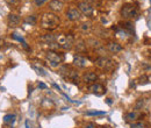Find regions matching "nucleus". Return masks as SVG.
Here are the masks:
<instances>
[{"instance_id": "1", "label": "nucleus", "mask_w": 151, "mask_h": 128, "mask_svg": "<svg viewBox=\"0 0 151 128\" xmlns=\"http://www.w3.org/2000/svg\"><path fill=\"white\" fill-rule=\"evenodd\" d=\"M41 25L44 29L54 30L59 25V17L54 13H44L41 17Z\"/></svg>"}, {"instance_id": "2", "label": "nucleus", "mask_w": 151, "mask_h": 128, "mask_svg": "<svg viewBox=\"0 0 151 128\" xmlns=\"http://www.w3.org/2000/svg\"><path fill=\"white\" fill-rule=\"evenodd\" d=\"M46 60L49 61V64H50L52 68H57L64 61V56L58 54V52L55 50H49L46 52Z\"/></svg>"}, {"instance_id": "3", "label": "nucleus", "mask_w": 151, "mask_h": 128, "mask_svg": "<svg viewBox=\"0 0 151 128\" xmlns=\"http://www.w3.org/2000/svg\"><path fill=\"white\" fill-rule=\"evenodd\" d=\"M56 42L59 48L63 49H70L73 44V37L71 35H64L59 34L56 36Z\"/></svg>"}, {"instance_id": "4", "label": "nucleus", "mask_w": 151, "mask_h": 128, "mask_svg": "<svg viewBox=\"0 0 151 128\" xmlns=\"http://www.w3.org/2000/svg\"><path fill=\"white\" fill-rule=\"evenodd\" d=\"M121 15L126 19H130L137 15V7H135L133 4H126L121 8Z\"/></svg>"}, {"instance_id": "5", "label": "nucleus", "mask_w": 151, "mask_h": 128, "mask_svg": "<svg viewBox=\"0 0 151 128\" xmlns=\"http://www.w3.org/2000/svg\"><path fill=\"white\" fill-rule=\"evenodd\" d=\"M94 63L97 66H99L100 69H103V70H109V69H112V66H113V61L107 57H99L95 60Z\"/></svg>"}, {"instance_id": "6", "label": "nucleus", "mask_w": 151, "mask_h": 128, "mask_svg": "<svg viewBox=\"0 0 151 128\" xmlns=\"http://www.w3.org/2000/svg\"><path fill=\"white\" fill-rule=\"evenodd\" d=\"M78 10L80 11V13H83L86 16H91L93 14V7L89 2L87 1H81L78 4Z\"/></svg>"}, {"instance_id": "7", "label": "nucleus", "mask_w": 151, "mask_h": 128, "mask_svg": "<svg viewBox=\"0 0 151 128\" xmlns=\"http://www.w3.org/2000/svg\"><path fill=\"white\" fill-rule=\"evenodd\" d=\"M88 91L92 92V93H94V94H97V95H101V94H103V93L106 92V89H105L101 84L94 83V84H92V85L88 87Z\"/></svg>"}, {"instance_id": "8", "label": "nucleus", "mask_w": 151, "mask_h": 128, "mask_svg": "<svg viewBox=\"0 0 151 128\" xmlns=\"http://www.w3.org/2000/svg\"><path fill=\"white\" fill-rule=\"evenodd\" d=\"M66 16H68L69 20L71 21H76V20H79L80 16H81V13L78 8H70L66 13Z\"/></svg>"}, {"instance_id": "9", "label": "nucleus", "mask_w": 151, "mask_h": 128, "mask_svg": "<svg viewBox=\"0 0 151 128\" xmlns=\"http://www.w3.org/2000/svg\"><path fill=\"white\" fill-rule=\"evenodd\" d=\"M107 48H108V50L110 52H113V54H117V52H120L122 50L121 44H119L117 42H114V41H110V42H108Z\"/></svg>"}, {"instance_id": "10", "label": "nucleus", "mask_w": 151, "mask_h": 128, "mask_svg": "<svg viewBox=\"0 0 151 128\" xmlns=\"http://www.w3.org/2000/svg\"><path fill=\"white\" fill-rule=\"evenodd\" d=\"M73 64L76 66H78V68H85L87 64V60L85 57L77 55V56L73 57Z\"/></svg>"}, {"instance_id": "11", "label": "nucleus", "mask_w": 151, "mask_h": 128, "mask_svg": "<svg viewBox=\"0 0 151 128\" xmlns=\"http://www.w3.org/2000/svg\"><path fill=\"white\" fill-rule=\"evenodd\" d=\"M64 7V4L60 0H51L49 2V8L51 11H62Z\"/></svg>"}, {"instance_id": "12", "label": "nucleus", "mask_w": 151, "mask_h": 128, "mask_svg": "<svg viewBox=\"0 0 151 128\" xmlns=\"http://www.w3.org/2000/svg\"><path fill=\"white\" fill-rule=\"evenodd\" d=\"M97 79H98V76L93 71H88L84 75V80H85L86 83H93V81H95Z\"/></svg>"}, {"instance_id": "13", "label": "nucleus", "mask_w": 151, "mask_h": 128, "mask_svg": "<svg viewBox=\"0 0 151 128\" xmlns=\"http://www.w3.org/2000/svg\"><path fill=\"white\" fill-rule=\"evenodd\" d=\"M41 41L48 43V44H51V43H54L55 41H56V36L52 35V34H45V35H43V36L41 37Z\"/></svg>"}, {"instance_id": "14", "label": "nucleus", "mask_w": 151, "mask_h": 128, "mask_svg": "<svg viewBox=\"0 0 151 128\" xmlns=\"http://www.w3.org/2000/svg\"><path fill=\"white\" fill-rule=\"evenodd\" d=\"M138 116L139 114L136 111H134V112H130V113H128V114H126V121H136L138 119Z\"/></svg>"}, {"instance_id": "15", "label": "nucleus", "mask_w": 151, "mask_h": 128, "mask_svg": "<svg viewBox=\"0 0 151 128\" xmlns=\"http://www.w3.org/2000/svg\"><path fill=\"white\" fill-rule=\"evenodd\" d=\"M19 22H20V17L17 15H15V14H10L8 15V23L11 26H15Z\"/></svg>"}, {"instance_id": "16", "label": "nucleus", "mask_w": 151, "mask_h": 128, "mask_svg": "<svg viewBox=\"0 0 151 128\" xmlns=\"http://www.w3.org/2000/svg\"><path fill=\"white\" fill-rule=\"evenodd\" d=\"M4 121L6 124H14V121H15V114H7L4 116Z\"/></svg>"}, {"instance_id": "17", "label": "nucleus", "mask_w": 151, "mask_h": 128, "mask_svg": "<svg viewBox=\"0 0 151 128\" xmlns=\"http://www.w3.org/2000/svg\"><path fill=\"white\" fill-rule=\"evenodd\" d=\"M12 37H13V39H14V40H17V41H20V42H21V43H22V44H23V47H25V48H26V49H28V45H27V42H26V41H25V40H23V39H22V37L17 36V35H16V34H12Z\"/></svg>"}, {"instance_id": "18", "label": "nucleus", "mask_w": 151, "mask_h": 128, "mask_svg": "<svg viewBox=\"0 0 151 128\" xmlns=\"http://www.w3.org/2000/svg\"><path fill=\"white\" fill-rule=\"evenodd\" d=\"M106 113L102 111H88L86 112V115H105Z\"/></svg>"}, {"instance_id": "19", "label": "nucleus", "mask_w": 151, "mask_h": 128, "mask_svg": "<svg viewBox=\"0 0 151 128\" xmlns=\"http://www.w3.org/2000/svg\"><path fill=\"white\" fill-rule=\"evenodd\" d=\"M138 83L142 84V85H144V84H148V83H149V77H148V76H145V75L141 76V77L138 78Z\"/></svg>"}, {"instance_id": "20", "label": "nucleus", "mask_w": 151, "mask_h": 128, "mask_svg": "<svg viewBox=\"0 0 151 128\" xmlns=\"http://www.w3.org/2000/svg\"><path fill=\"white\" fill-rule=\"evenodd\" d=\"M25 22L26 23H30V25H35L36 23V17L34 15H30V16H27L25 19Z\"/></svg>"}, {"instance_id": "21", "label": "nucleus", "mask_w": 151, "mask_h": 128, "mask_svg": "<svg viewBox=\"0 0 151 128\" xmlns=\"http://www.w3.org/2000/svg\"><path fill=\"white\" fill-rule=\"evenodd\" d=\"M144 103H145V100H144V99H138V100H137V103H136L135 109H139V108H142V107L144 106Z\"/></svg>"}, {"instance_id": "22", "label": "nucleus", "mask_w": 151, "mask_h": 128, "mask_svg": "<svg viewBox=\"0 0 151 128\" xmlns=\"http://www.w3.org/2000/svg\"><path fill=\"white\" fill-rule=\"evenodd\" d=\"M33 69H35L37 71V74L39 75H42V76H45V71L43 70L42 68H37V66H35V65H33Z\"/></svg>"}, {"instance_id": "23", "label": "nucleus", "mask_w": 151, "mask_h": 128, "mask_svg": "<svg viewBox=\"0 0 151 128\" xmlns=\"http://www.w3.org/2000/svg\"><path fill=\"white\" fill-rule=\"evenodd\" d=\"M144 125L142 122H134L131 124V128H143Z\"/></svg>"}, {"instance_id": "24", "label": "nucleus", "mask_w": 151, "mask_h": 128, "mask_svg": "<svg viewBox=\"0 0 151 128\" xmlns=\"http://www.w3.org/2000/svg\"><path fill=\"white\" fill-rule=\"evenodd\" d=\"M5 1L11 6H15V5L19 4V0H5Z\"/></svg>"}, {"instance_id": "25", "label": "nucleus", "mask_w": 151, "mask_h": 128, "mask_svg": "<svg viewBox=\"0 0 151 128\" xmlns=\"http://www.w3.org/2000/svg\"><path fill=\"white\" fill-rule=\"evenodd\" d=\"M45 1H48V0H35V5L36 6H41V5H43Z\"/></svg>"}, {"instance_id": "26", "label": "nucleus", "mask_w": 151, "mask_h": 128, "mask_svg": "<svg viewBox=\"0 0 151 128\" xmlns=\"http://www.w3.org/2000/svg\"><path fill=\"white\" fill-rule=\"evenodd\" d=\"M85 128H95V125L93 122H88V124L85 125Z\"/></svg>"}, {"instance_id": "27", "label": "nucleus", "mask_w": 151, "mask_h": 128, "mask_svg": "<svg viewBox=\"0 0 151 128\" xmlns=\"http://www.w3.org/2000/svg\"><path fill=\"white\" fill-rule=\"evenodd\" d=\"M39 87H40V89H46V85H45L44 83H40L39 84Z\"/></svg>"}, {"instance_id": "28", "label": "nucleus", "mask_w": 151, "mask_h": 128, "mask_svg": "<svg viewBox=\"0 0 151 128\" xmlns=\"http://www.w3.org/2000/svg\"><path fill=\"white\" fill-rule=\"evenodd\" d=\"M106 103L108 104V105H112V99H109V98H108V99H106Z\"/></svg>"}, {"instance_id": "29", "label": "nucleus", "mask_w": 151, "mask_h": 128, "mask_svg": "<svg viewBox=\"0 0 151 128\" xmlns=\"http://www.w3.org/2000/svg\"><path fill=\"white\" fill-rule=\"evenodd\" d=\"M89 27H88V25H86V23H84L83 25V29H88Z\"/></svg>"}, {"instance_id": "30", "label": "nucleus", "mask_w": 151, "mask_h": 128, "mask_svg": "<svg viewBox=\"0 0 151 128\" xmlns=\"http://www.w3.org/2000/svg\"><path fill=\"white\" fill-rule=\"evenodd\" d=\"M26 128H29V124H28V121H26Z\"/></svg>"}, {"instance_id": "31", "label": "nucleus", "mask_w": 151, "mask_h": 128, "mask_svg": "<svg viewBox=\"0 0 151 128\" xmlns=\"http://www.w3.org/2000/svg\"><path fill=\"white\" fill-rule=\"evenodd\" d=\"M86 1H87V2H88V1H94V0H86Z\"/></svg>"}, {"instance_id": "32", "label": "nucleus", "mask_w": 151, "mask_h": 128, "mask_svg": "<svg viewBox=\"0 0 151 128\" xmlns=\"http://www.w3.org/2000/svg\"><path fill=\"white\" fill-rule=\"evenodd\" d=\"M150 4H151V0H150Z\"/></svg>"}]
</instances>
